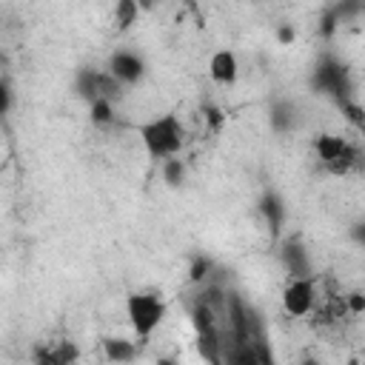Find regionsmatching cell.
Masks as SVG:
<instances>
[{"label": "cell", "mask_w": 365, "mask_h": 365, "mask_svg": "<svg viewBox=\"0 0 365 365\" xmlns=\"http://www.w3.org/2000/svg\"><path fill=\"white\" fill-rule=\"evenodd\" d=\"M34 365H48V362H40V359H37V362H34Z\"/></svg>", "instance_id": "7402d4cb"}, {"label": "cell", "mask_w": 365, "mask_h": 365, "mask_svg": "<svg viewBox=\"0 0 365 365\" xmlns=\"http://www.w3.org/2000/svg\"><path fill=\"white\" fill-rule=\"evenodd\" d=\"M208 77L217 86H234L240 77V60L231 48H220L208 57Z\"/></svg>", "instance_id": "52a82bcc"}, {"label": "cell", "mask_w": 365, "mask_h": 365, "mask_svg": "<svg viewBox=\"0 0 365 365\" xmlns=\"http://www.w3.org/2000/svg\"><path fill=\"white\" fill-rule=\"evenodd\" d=\"M111 20L117 23L120 31H125V29H131V26L140 20V6H137L134 0H120V3H114V9H111Z\"/></svg>", "instance_id": "7c38bea8"}, {"label": "cell", "mask_w": 365, "mask_h": 365, "mask_svg": "<svg viewBox=\"0 0 365 365\" xmlns=\"http://www.w3.org/2000/svg\"><path fill=\"white\" fill-rule=\"evenodd\" d=\"M317 305V279L314 277H291L282 291V308L288 317H308Z\"/></svg>", "instance_id": "277c9868"}, {"label": "cell", "mask_w": 365, "mask_h": 365, "mask_svg": "<svg viewBox=\"0 0 365 365\" xmlns=\"http://www.w3.org/2000/svg\"><path fill=\"white\" fill-rule=\"evenodd\" d=\"M259 211L268 217L271 231H279V225H282V220H285V205H282V200H279L277 194H265L262 202H259Z\"/></svg>", "instance_id": "4fadbf2b"}, {"label": "cell", "mask_w": 365, "mask_h": 365, "mask_svg": "<svg viewBox=\"0 0 365 365\" xmlns=\"http://www.w3.org/2000/svg\"><path fill=\"white\" fill-rule=\"evenodd\" d=\"M103 354L114 365H128V362L137 359V345L125 336H106L103 339Z\"/></svg>", "instance_id": "30bf717a"}, {"label": "cell", "mask_w": 365, "mask_h": 365, "mask_svg": "<svg viewBox=\"0 0 365 365\" xmlns=\"http://www.w3.org/2000/svg\"><path fill=\"white\" fill-rule=\"evenodd\" d=\"M294 120H297V111L288 103H277L271 108V125H274V131H288L294 125Z\"/></svg>", "instance_id": "2e32d148"}, {"label": "cell", "mask_w": 365, "mask_h": 365, "mask_svg": "<svg viewBox=\"0 0 365 365\" xmlns=\"http://www.w3.org/2000/svg\"><path fill=\"white\" fill-rule=\"evenodd\" d=\"M108 74L120 83V86H134L143 80L145 74V60L137 54V51H128V48H120L108 57Z\"/></svg>", "instance_id": "5b68a950"}, {"label": "cell", "mask_w": 365, "mask_h": 365, "mask_svg": "<svg viewBox=\"0 0 365 365\" xmlns=\"http://www.w3.org/2000/svg\"><path fill=\"white\" fill-rule=\"evenodd\" d=\"M9 108H11V88H9L6 80H0V120H3V114Z\"/></svg>", "instance_id": "ac0fdd59"}, {"label": "cell", "mask_w": 365, "mask_h": 365, "mask_svg": "<svg viewBox=\"0 0 365 365\" xmlns=\"http://www.w3.org/2000/svg\"><path fill=\"white\" fill-rule=\"evenodd\" d=\"M277 40L288 46V43H294V40H297V31H294L291 26H279V29H277Z\"/></svg>", "instance_id": "d6986e66"}, {"label": "cell", "mask_w": 365, "mask_h": 365, "mask_svg": "<svg viewBox=\"0 0 365 365\" xmlns=\"http://www.w3.org/2000/svg\"><path fill=\"white\" fill-rule=\"evenodd\" d=\"M37 359H40V362H48V365H77L80 348H77V342H71V339H60V342L46 345Z\"/></svg>", "instance_id": "9c48e42d"}, {"label": "cell", "mask_w": 365, "mask_h": 365, "mask_svg": "<svg viewBox=\"0 0 365 365\" xmlns=\"http://www.w3.org/2000/svg\"><path fill=\"white\" fill-rule=\"evenodd\" d=\"M88 108H91V123H94V125L106 128V125L114 123V103H108V100L100 97V100L88 103Z\"/></svg>", "instance_id": "9a60e30c"}, {"label": "cell", "mask_w": 365, "mask_h": 365, "mask_svg": "<svg viewBox=\"0 0 365 365\" xmlns=\"http://www.w3.org/2000/svg\"><path fill=\"white\" fill-rule=\"evenodd\" d=\"M299 365H322V362H319V359H314V356H305Z\"/></svg>", "instance_id": "44dd1931"}, {"label": "cell", "mask_w": 365, "mask_h": 365, "mask_svg": "<svg viewBox=\"0 0 365 365\" xmlns=\"http://www.w3.org/2000/svg\"><path fill=\"white\" fill-rule=\"evenodd\" d=\"M314 86L319 91H325V94H336L339 103H342L345 100V91H348V71H345V66L336 63V60H331V57L322 60L317 66V71H314Z\"/></svg>", "instance_id": "8992f818"}, {"label": "cell", "mask_w": 365, "mask_h": 365, "mask_svg": "<svg viewBox=\"0 0 365 365\" xmlns=\"http://www.w3.org/2000/svg\"><path fill=\"white\" fill-rule=\"evenodd\" d=\"M165 314H168V305L157 291H134L125 297V317L137 339H151V334L163 325Z\"/></svg>", "instance_id": "7a4b0ae2"}, {"label": "cell", "mask_w": 365, "mask_h": 365, "mask_svg": "<svg viewBox=\"0 0 365 365\" xmlns=\"http://www.w3.org/2000/svg\"><path fill=\"white\" fill-rule=\"evenodd\" d=\"M0 177H3V165H0Z\"/></svg>", "instance_id": "603a6c76"}, {"label": "cell", "mask_w": 365, "mask_h": 365, "mask_svg": "<svg viewBox=\"0 0 365 365\" xmlns=\"http://www.w3.org/2000/svg\"><path fill=\"white\" fill-rule=\"evenodd\" d=\"M348 305H351L354 314H362V311H365V299H362V294H351V297H348Z\"/></svg>", "instance_id": "ffe728a7"}, {"label": "cell", "mask_w": 365, "mask_h": 365, "mask_svg": "<svg viewBox=\"0 0 365 365\" xmlns=\"http://www.w3.org/2000/svg\"><path fill=\"white\" fill-rule=\"evenodd\" d=\"M314 151H317L319 165L334 177H345L359 160L356 145L351 140L339 137V134H319L314 140Z\"/></svg>", "instance_id": "3957f363"}, {"label": "cell", "mask_w": 365, "mask_h": 365, "mask_svg": "<svg viewBox=\"0 0 365 365\" xmlns=\"http://www.w3.org/2000/svg\"><path fill=\"white\" fill-rule=\"evenodd\" d=\"M282 265L288 268L291 277H314L311 274V259H308V251L299 240H288L282 245Z\"/></svg>", "instance_id": "ba28073f"}, {"label": "cell", "mask_w": 365, "mask_h": 365, "mask_svg": "<svg viewBox=\"0 0 365 365\" xmlns=\"http://www.w3.org/2000/svg\"><path fill=\"white\" fill-rule=\"evenodd\" d=\"M208 271H211V259H208V257H197L194 265H191V279L200 282V279H205Z\"/></svg>", "instance_id": "e0dca14e"}, {"label": "cell", "mask_w": 365, "mask_h": 365, "mask_svg": "<svg viewBox=\"0 0 365 365\" xmlns=\"http://www.w3.org/2000/svg\"><path fill=\"white\" fill-rule=\"evenodd\" d=\"M100 83H103V71H97V68H80L77 77H74V91L86 103H94V100H100Z\"/></svg>", "instance_id": "8fae6325"}, {"label": "cell", "mask_w": 365, "mask_h": 365, "mask_svg": "<svg viewBox=\"0 0 365 365\" xmlns=\"http://www.w3.org/2000/svg\"><path fill=\"white\" fill-rule=\"evenodd\" d=\"M160 171H163L165 185H171V188H177V185H182V182H185V163H182L180 157L163 160V163H160Z\"/></svg>", "instance_id": "5bb4252c"}, {"label": "cell", "mask_w": 365, "mask_h": 365, "mask_svg": "<svg viewBox=\"0 0 365 365\" xmlns=\"http://www.w3.org/2000/svg\"><path fill=\"white\" fill-rule=\"evenodd\" d=\"M137 134H140V143H143L148 160H154V163L180 157V151L185 145V125L180 123L177 114L151 117V120L140 123Z\"/></svg>", "instance_id": "6da1fadb"}]
</instances>
